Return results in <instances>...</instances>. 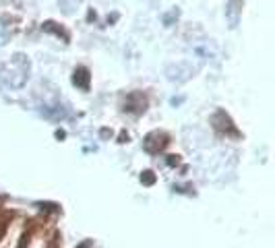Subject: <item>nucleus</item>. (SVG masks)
Listing matches in <instances>:
<instances>
[{"mask_svg": "<svg viewBox=\"0 0 275 248\" xmlns=\"http://www.w3.org/2000/svg\"><path fill=\"white\" fill-rule=\"evenodd\" d=\"M168 143H170V137L161 130H153L145 137V149L149 153H161L168 147Z\"/></svg>", "mask_w": 275, "mask_h": 248, "instance_id": "obj_1", "label": "nucleus"}, {"mask_svg": "<svg viewBox=\"0 0 275 248\" xmlns=\"http://www.w3.org/2000/svg\"><path fill=\"white\" fill-rule=\"evenodd\" d=\"M145 108H147V97H145V93L135 91V93H131V95L126 97V104H124V110H126V112L141 114Z\"/></svg>", "mask_w": 275, "mask_h": 248, "instance_id": "obj_2", "label": "nucleus"}, {"mask_svg": "<svg viewBox=\"0 0 275 248\" xmlns=\"http://www.w3.org/2000/svg\"><path fill=\"white\" fill-rule=\"evenodd\" d=\"M222 124L219 122H213V128L215 130H219V132H224V134H232V137H240V132L236 130V126H234V122H232V118L226 114V112H222Z\"/></svg>", "mask_w": 275, "mask_h": 248, "instance_id": "obj_3", "label": "nucleus"}, {"mask_svg": "<svg viewBox=\"0 0 275 248\" xmlns=\"http://www.w3.org/2000/svg\"><path fill=\"white\" fill-rule=\"evenodd\" d=\"M75 85L83 87V89H89V73H87V69H77L75 71Z\"/></svg>", "mask_w": 275, "mask_h": 248, "instance_id": "obj_4", "label": "nucleus"}, {"mask_svg": "<svg viewBox=\"0 0 275 248\" xmlns=\"http://www.w3.org/2000/svg\"><path fill=\"white\" fill-rule=\"evenodd\" d=\"M141 182L143 184H155V174L153 172H143V176H141Z\"/></svg>", "mask_w": 275, "mask_h": 248, "instance_id": "obj_5", "label": "nucleus"}, {"mask_svg": "<svg viewBox=\"0 0 275 248\" xmlns=\"http://www.w3.org/2000/svg\"><path fill=\"white\" fill-rule=\"evenodd\" d=\"M27 242H29V230L21 236V242H19V246H17V248H27Z\"/></svg>", "mask_w": 275, "mask_h": 248, "instance_id": "obj_6", "label": "nucleus"}, {"mask_svg": "<svg viewBox=\"0 0 275 248\" xmlns=\"http://www.w3.org/2000/svg\"><path fill=\"white\" fill-rule=\"evenodd\" d=\"M178 162H180V160H178V155H170V157H168V164H170V166H176Z\"/></svg>", "mask_w": 275, "mask_h": 248, "instance_id": "obj_7", "label": "nucleus"}]
</instances>
